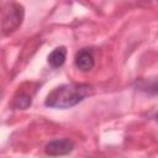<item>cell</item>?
<instances>
[{
	"label": "cell",
	"mask_w": 158,
	"mask_h": 158,
	"mask_svg": "<svg viewBox=\"0 0 158 158\" xmlns=\"http://www.w3.org/2000/svg\"><path fill=\"white\" fill-rule=\"evenodd\" d=\"M23 19V7L20 4L11 2L7 4L2 10V33L9 35L14 32L22 22Z\"/></svg>",
	"instance_id": "obj_2"
},
{
	"label": "cell",
	"mask_w": 158,
	"mask_h": 158,
	"mask_svg": "<svg viewBox=\"0 0 158 158\" xmlns=\"http://www.w3.org/2000/svg\"><path fill=\"white\" fill-rule=\"evenodd\" d=\"M154 118H156V120H157V121H158V111H157V112H156V115H154Z\"/></svg>",
	"instance_id": "obj_8"
},
{
	"label": "cell",
	"mask_w": 158,
	"mask_h": 158,
	"mask_svg": "<svg viewBox=\"0 0 158 158\" xmlns=\"http://www.w3.org/2000/svg\"><path fill=\"white\" fill-rule=\"evenodd\" d=\"M74 149V142L69 138H57L48 142L44 147L46 154L51 157H60L69 154Z\"/></svg>",
	"instance_id": "obj_3"
},
{
	"label": "cell",
	"mask_w": 158,
	"mask_h": 158,
	"mask_svg": "<svg viewBox=\"0 0 158 158\" xmlns=\"http://www.w3.org/2000/svg\"><path fill=\"white\" fill-rule=\"evenodd\" d=\"M75 67L81 70V72H89L94 68L95 65V58H94V53L91 49L89 48H83L80 49L77 54H75V59H74Z\"/></svg>",
	"instance_id": "obj_4"
},
{
	"label": "cell",
	"mask_w": 158,
	"mask_h": 158,
	"mask_svg": "<svg viewBox=\"0 0 158 158\" xmlns=\"http://www.w3.org/2000/svg\"><path fill=\"white\" fill-rule=\"evenodd\" d=\"M135 86L138 90L147 93V94H158V77L136 80Z\"/></svg>",
	"instance_id": "obj_5"
},
{
	"label": "cell",
	"mask_w": 158,
	"mask_h": 158,
	"mask_svg": "<svg viewBox=\"0 0 158 158\" xmlns=\"http://www.w3.org/2000/svg\"><path fill=\"white\" fill-rule=\"evenodd\" d=\"M94 89L90 84L70 83L54 88L46 98L44 105L53 109H69L93 94Z\"/></svg>",
	"instance_id": "obj_1"
},
{
	"label": "cell",
	"mask_w": 158,
	"mask_h": 158,
	"mask_svg": "<svg viewBox=\"0 0 158 158\" xmlns=\"http://www.w3.org/2000/svg\"><path fill=\"white\" fill-rule=\"evenodd\" d=\"M32 102V96L25 93H17V95L14 98V107L16 109H27Z\"/></svg>",
	"instance_id": "obj_7"
},
{
	"label": "cell",
	"mask_w": 158,
	"mask_h": 158,
	"mask_svg": "<svg viewBox=\"0 0 158 158\" xmlns=\"http://www.w3.org/2000/svg\"><path fill=\"white\" fill-rule=\"evenodd\" d=\"M65 58H67V49H65V47L60 46V47L54 48L49 53V56H48V63L53 68H59V67H62L64 64Z\"/></svg>",
	"instance_id": "obj_6"
}]
</instances>
